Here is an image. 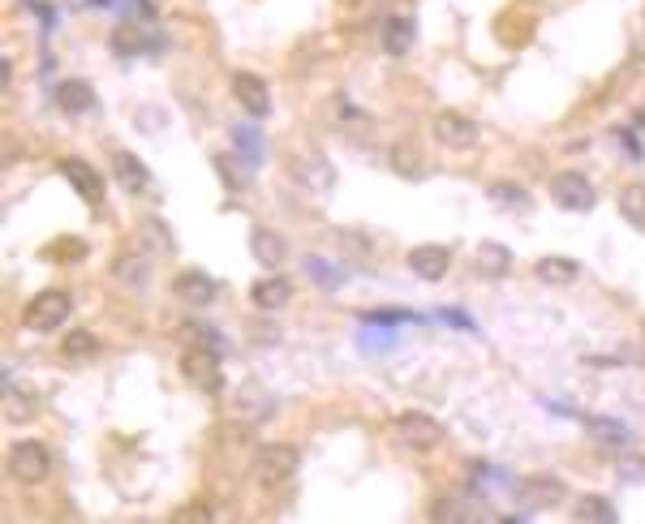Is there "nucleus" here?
Wrapping results in <instances>:
<instances>
[{
    "label": "nucleus",
    "instance_id": "3",
    "mask_svg": "<svg viewBox=\"0 0 645 524\" xmlns=\"http://www.w3.org/2000/svg\"><path fill=\"white\" fill-rule=\"evenodd\" d=\"M9 473H13V482H22V486H39L43 477L52 473V451L39 439H18L9 447Z\"/></svg>",
    "mask_w": 645,
    "mask_h": 524
},
{
    "label": "nucleus",
    "instance_id": "26",
    "mask_svg": "<svg viewBox=\"0 0 645 524\" xmlns=\"http://www.w3.org/2000/svg\"><path fill=\"white\" fill-rule=\"evenodd\" d=\"M39 409V404L31 400V396H26V391L18 387V391H5V417H13V421H26V417H31Z\"/></svg>",
    "mask_w": 645,
    "mask_h": 524
},
{
    "label": "nucleus",
    "instance_id": "23",
    "mask_svg": "<svg viewBox=\"0 0 645 524\" xmlns=\"http://www.w3.org/2000/svg\"><path fill=\"white\" fill-rule=\"evenodd\" d=\"M478 267H482L486 275H504V271L512 267V254H508L499 241H486L482 250H478Z\"/></svg>",
    "mask_w": 645,
    "mask_h": 524
},
{
    "label": "nucleus",
    "instance_id": "6",
    "mask_svg": "<svg viewBox=\"0 0 645 524\" xmlns=\"http://www.w3.org/2000/svg\"><path fill=\"white\" fill-rule=\"evenodd\" d=\"M396 443L409 451H435L443 443V426L430 413H400L396 417Z\"/></svg>",
    "mask_w": 645,
    "mask_h": 524
},
{
    "label": "nucleus",
    "instance_id": "2",
    "mask_svg": "<svg viewBox=\"0 0 645 524\" xmlns=\"http://www.w3.org/2000/svg\"><path fill=\"white\" fill-rule=\"evenodd\" d=\"M69 310H74L69 293H61V288H48V293L31 297V305L22 310V327L26 331H39V336H48V331H56L61 323H69Z\"/></svg>",
    "mask_w": 645,
    "mask_h": 524
},
{
    "label": "nucleus",
    "instance_id": "18",
    "mask_svg": "<svg viewBox=\"0 0 645 524\" xmlns=\"http://www.w3.org/2000/svg\"><path fill=\"white\" fill-rule=\"evenodd\" d=\"M534 275L542 284H551V288H568V284H577L581 280V267L572 258H559V254H547V258H538V267Z\"/></svg>",
    "mask_w": 645,
    "mask_h": 524
},
{
    "label": "nucleus",
    "instance_id": "30",
    "mask_svg": "<svg viewBox=\"0 0 645 524\" xmlns=\"http://www.w3.org/2000/svg\"><path fill=\"white\" fill-rule=\"evenodd\" d=\"M491 194H495L499 202H516V207H525V202H529L525 189H512V185H491Z\"/></svg>",
    "mask_w": 645,
    "mask_h": 524
},
{
    "label": "nucleus",
    "instance_id": "17",
    "mask_svg": "<svg viewBox=\"0 0 645 524\" xmlns=\"http://www.w3.org/2000/svg\"><path fill=\"white\" fill-rule=\"evenodd\" d=\"M379 39H383V52L387 56H405L413 48V39H418V31H413V22L405 18V13H392V18H383Z\"/></svg>",
    "mask_w": 645,
    "mask_h": 524
},
{
    "label": "nucleus",
    "instance_id": "10",
    "mask_svg": "<svg viewBox=\"0 0 645 524\" xmlns=\"http://www.w3.org/2000/svg\"><path fill=\"white\" fill-rule=\"evenodd\" d=\"M233 95H237V104L246 108V116H267L271 112V91L258 74H246V69L233 74Z\"/></svg>",
    "mask_w": 645,
    "mask_h": 524
},
{
    "label": "nucleus",
    "instance_id": "33",
    "mask_svg": "<svg viewBox=\"0 0 645 524\" xmlns=\"http://www.w3.org/2000/svg\"><path fill=\"white\" fill-rule=\"evenodd\" d=\"M641 121H645V116H641Z\"/></svg>",
    "mask_w": 645,
    "mask_h": 524
},
{
    "label": "nucleus",
    "instance_id": "16",
    "mask_svg": "<svg viewBox=\"0 0 645 524\" xmlns=\"http://www.w3.org/2000/svg\"><path fill=\"white\" fill-rule=\"evenodd\" d=\"M250 254H254L258 262H263V267L280 271V262L289 258V245H284L280 232H271V228H254V232H250Z\"/></svg>",
    "mask_w": 645,
    "mask_h": 524
},
{
    "label": "nucleus",
    "instance_id": "11",
    "mask_svg": "<svg viewBox=\"0 0 645 524\" xmlns=\"http://www.w3.org/2000/svg\"><path fill=\"white\" fill-rule=\"evenodd\" d=\"M112 159V177H117V185L125 189V194H142V189L151 185V172H147V164L134 155V151H112L108 155Z\"/></svg>",
    "mask_w": 645,
    "mask_h": 524
},
{
    "label": "nucleus",
    "instance_id": "29",
    "mask_svg": "<svg viewBox=\"0 0 645 524\" xmlns=\"http://www.w3.org/2000/svg\"><path fill=\"white\" fill-rule=\"evenodd\" d=\"M48 254H52L56 262H78V258L86 254V241H56Z\"/></svg>",
    "mask_w": 645,
    "mask_h": 524
},
{
    "label": "nucleus",
    "instance_id": "4",
    "mask_svg": "<svg viewBox=\"0 0 645 524\" xmlns=\"http://www.w3.org/2000/svg\"><path fill=\"white\" fill-rule=\"evenodd\" d=\"M181 374H185V383H194L198 391H207V396H215V391H224L220 348H185V357H181Z\"/></svg>",
    "mask_w": 645,
    "mask_h": 524
},
{
    "label": "nucleus",
    "instance_id": "32",
    "mask_svg": "<svg viewBox=\"0 0 645 524\" xmlns=\"http://www.w3.org/2000/svg\"><path fill=\"white\" fill-rule=\"evenodd\" d=\"M177 520H211V507H185V512H177Z\"/></svg>",
    "mask_w": 645,
    "mask_h": 524
},
{
    "label": "nucleus",
    "instance_id": "8",
    "mask_svg": "<svg viewBox=\"0 0 645 524\" xmlns=\"http://www.w3.org/2000/svg\"><path fill=\"white\" fill-rule=\"evenodd\" d=\"M448 267H452V250L448 245H413L409 250V271L418 275V280H443L448 275Z\"/></svg>",
    "mask_w": 645,
    "mask_h": 524
},
{
    "label": "nucleus",
    "instance_id": "15",
    "mask_svg": "<svg viewBox=\"0 0 645 524\" xmlns=\"http://www.w3.org/2000/svg\"><path fill=\"white\" fill-rule=\"evenodd\" d=\"M56 108H61L65 116H86V112H95V91H91V82H78V78H69L56 86Z\"/></svg>",
    "mask_w": 645,
    "mask_h": 524
},
{
    "label": "nucleus",
    "instance_id": "13",
    "mask_svg": "<svg viewBox=\"0 0 645 524\" xmlns=\"http://www.w3.org/2000/svg\"><path fill=\"white\" fill-rule=\"evenodd\" d=\"M516 494H521V503H529V507H555L568 490H564V482H559V477L538 473V477H521Z\"/></svg>",
    "mask_w": 645,
    "mask_h": 524
},
{
    "label": "nucleus",
    "instance_id": "20",
    "mask_svg": "<svg viewBox=\"0 0 645 524\" xmlns=\"http://www.w3.org/2000/svg\"><path fill=\"white\" fill-rule=\"evenodd\" d=\"M572 516L577 520H590V524H615V503L611 499H602V494H585V499L572 507Z\"/></svg>",
    "mask_w": 645,
    "mask_h": 524
},
{
    "label": "nucleus",
    "instance_id": "27",
    "mask_svg": "<svg viewBox=\"0 0 645 524\" xmlns=\"http://www.w3.org/2000/svg\"><path fill=\"white\" fill-rule=\"evenodd\" d=\"M181 340H185V348H220V336H215V331H207V327H198V323H185L181 327Z\"/></svg>",
    "mask_w": 645,
    "mask_h": 524
},
{
    "label": "nucleus",
    "instance_id": "5",
    "mask_svg": "<svg viewBox=\"0 0 645 524\" xmlns=\"http://www.w3.org/2000/svg\"><path fill=\"white\" fill-rule=\"evenodd\" d=\"M430 134H435V142L448 151H473L482 138V129L473 125V116H465V112H439L435 125H430Z\"/></svg>",
    "mask_w": 645,
    "mask_h": 524
},
{
    "label": "nucleus",
    "instance_id": "24",
    "mask_svg": "<svg viewBox=\"0 0 645 524\" xmlns=\"http://www.w3.org/2000/svg\"><path fill=\"white\" fill-rule=\"evenodd\" d=\"M387 159H392V168L400 172V177H422V159L413 155L409 142H396L392 155H387Z\"/></svg>",
    "mask_w": 645,
    "mask_h": 524
},
{
    "label": "nucleus",
    "instance_id": "19",
    "mask_svg": "<svg viewBox=\"0 0 645 524\" xmlns=\"http://www.w3.org/2000/svg\"><path fill=\"white\" fill-rule=\"evenodd\" d=\"M289 297H293V284L284 280V275H263V280H254V288H250V301L258 310H280Z\"/></svg>",
    "mask_w": 645,
    "mask_h": 524
},
{
    "label": "nucleus",
    "instance_id": "1",
    "mask_svg": "<svg viewBox=\"0 0 645 524\" xmlns=\"http://www.w3.org/2000/svg\"><path fill=\"white\" fill-rule=\"evenodd\" d=\"M293 473H297V447L267 443L254 451V482L263 490H280L284 482H293Z\"/></svg>",
    "mask_w": 645,
    "mask_h": 524
},
{
    "label": "nucleus",
    "instance_id": "25",
    "mask_svg": "<svg viewBox=\"0 0 645 524\" xmlns=\"http://www.w3.org/2000/svg\"><path fill=\"white\" fill-rule=\"evenodd\" d=\"M112 48H117L121 56H134L142 48V31H138L134 22H121L117 31H112Z\"/></svg>",
    "mask_w": 645,
    "mask_h": 524
},
{
    "label": "nucleus",
    "instance_id": "31",
    "mask_svg": "<svg viewBox=\"0 0 645 524\" xmlns=\"http://www.w3.org/2000/svg\"><path fill=\"white\" fill-rule=\"evenodd\" d=\"M641 456H628V460H620V477H633V482H641L645 477V464H637Z\"/></svg>",
    "mask_w": 645,
    "mask_h": 524
},
{
    "label": "nucleus",
    "instance_id": "7",
    "mask_svg": "<svg viewBox=\"0 0 645 524\" xmlns=\"http://www.w3.org/2000/svg\"><path fill=\"white\" fill-rule=\"evenodd\" d=\"M551 198H555V207H564V211H594L598 189L590 185V177H581V172H555Z\"/></svg>",
    "mask_w": 645,
    "mask_h": 524
},
{
    "label": "nucleus",
    "instance_id": "22",
    "mask_svg": "<svg viewBox=\"0 0 645 524\" xmlns=\"http://www.w3.org/2000/svg\"><path fill=\"white\" fill-rule=\"evenodd\" d=\"M61 353L69 357V361H91V357H99V340L91 336V331H82V327H74L65 336V344H61Z\"/></svg>",
    "mask_w": 645,
    "mask_h": 524
},
{
    "label": "nucleus",
    "instance_id": "21",
    "mask_svg": "<svg viewBox=\"0 0 645 524\" xmlns=\"http://www.w3.org/2000/svg\"><path fill=\"white\" fill-rule=\"evenodd\" d=\"M620 215H624V220L633 224V228L645 232V185H641V181L620 189Z\"/></svg>",
    "mask_w": 645,
    "mask_h": 524
},
{
    "label": "nucleus",
    "instance_id": "14",
    "mask_svg": "<svg viewBox=\"0 0 645 524\" xmlns=\"http://www.w3.org/2000/svg\"><path fill=\"white\" fill-rule=\"evenodd\" d=\"M172 293H177L185 305H211L215 293H220V284L203 271H181L177 280H172Z\"/></svg>",
    "mask_w": 645,
    "mask_h": 524
},
{
    "label": "nucleus",
    "instance_id": "9",
    "mask_svg": "<svg viewBox=\"0 0 645 524\" xmlns=\"http://www.w3.org/2000/svg\"><path fill=\"white\" fill-rule=\"evenodd\" d=\"M61 172H65V181L82 194V202H91V207L104 202V177H99L86 159H61Z\"/></svg>",
    "mask_w": 645,
    "mask_h": 524
},
{
    "label": "nucleus",
    "instance_id": "28",
    "mask_svg": "<svg viewBox=\"0 0 645 524\" xmlns=\"http://www.w3.org/2000/svg\"><path fill=\"white\" fill-rule=\"evenodd\" d=\"M590 434H594V439L598 443H628V430L620 426V421H590Z\"/></svg>",
    "mask_w": 645,
    "mask_h": 524
},
{
    "label": "nucleus",
    "instance_id": "12",
    "mask_svg": "<svg viewBox=\"0 0 645 524\" xmlns=\"http://www.w3.org/2000/svg\"><path fill=\"white\" fill-rule=\"evenodd\" d=\"M289 168H293V177L306 185V189H332V181H336L332 164H327L319 151H297Z\"/></svg>",
    "mask_w": 645,
    "mask_h": 524
}]
</instances>
